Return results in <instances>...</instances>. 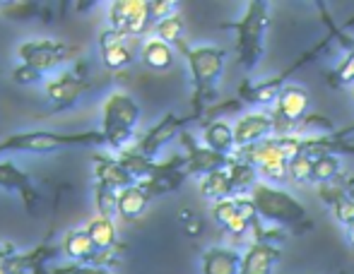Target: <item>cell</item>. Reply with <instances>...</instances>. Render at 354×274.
<instances>
[{
	"label": "cell",
	"instance_id": "7a4b0ae2",
	"mask_svg": "<svg viewBox=\"0 0 354 274\" xmlns=\"http://www.w3.org/2000/svg\"><path fill=\"white\" fill-rule=\"evenodd\" d=\"M268 19H270V5L266 0H248L241 17L222 24V29H232L236 34V61L246 72H253L266 53Z\"/></svg>",
	"mask_w": 354,
	"mask_h": 274
},
{
	"label": "cell",
	"instance_id": "1f68e13d",
	"mask_svg": "<svg viewBox=\"0 0 354 274\" xmlns=\"http://www.w3.org/2000/svg\"><path fill=\"white\" fill-rule=\"evenodd\" d=\"M330 82L335 84V87L354 84V48L345 51V58L340 61V66L335 68V72H330Z\"/></svg>",
	"mask_w": 354,
	"mask_h": 274
},
{
	"label": "cell",
	"instance_id": "74e56055",
	"mask_svg": "<svg viewBox=\"0 0 354 274\" xmlns=\"http://www.w3.org/2000/svg\"><path fill=\"white\" fill-rule=\"evenodd\" d=\"M335 135L342 137V139H347L350 135H354V123H352V126H347V128H342V130H335Z\"/></svg>",
	"mask_w": 354,
	"mask_h": 274
},
{
	"label": "cell",
	"instance_id": "277c9868",
	"mask_svg": "<svg viewBox=\"0 0 354 274\" xmlns=\"http://www.w3.org/2000/svg\"><path fill=\"white\" fill-rule=\"evenodd\" d=\"M106 144L102 130H84V133H51V130H34V133H15L0 139V154L29 152V154H48L58 149L75 147H102Z\"/></svg>",
	"mask_w": 354,
	"mask_h": 274
},
{
	"label": "cell",
	"instance_id": "f546056e",
	"mask_svg": "<svg viewBox=\"0 0 354 274\" xmlns=\"http://www.w3.org/2000/svg\"><path fill=\"white\" fill-rule=\"evenodd\" d=\"M94 200H97L99 217L113 219L118 214V190L104 186V183H94Z\"/></svg>",
	"mask_w": 354,
	"mask_h": 274
},
{
	"label": "cell",
	"instance_id": "603a6c76",
	"mask_svg": "<svg viewBox=\"0 0 354 274\" xmlns=\"http://www.w3.org/2000/svg\"><path fill=\"white\" fill-rule=\"evenodd\" d=\"M149 200H152V195L145 190L142 183H136V186L126 188V190L118 193V217L126 219V222L138 219L145 209H147Z\"/></svg>",
	"mask_w": 354,
	"mask_h": 274
},
{
	"label": "cell",
	"instance_id": "4dcf8cb0",
	"mask_svg": "<svg viewBox=\"0 0 354 274\" xmlns=\"http://www.w3.org/2000/svg\"><path fill=\"white\" fill-rule=\"evenodd\" d=\"M313 154H297V157L289 162V181L294 183H308L313 181Z\"/></svg>",
	"mask_w": 354,
	"mask_h": 274
},
{
	"label": "cell",
	"instance_id": "2e32d148",
	"mask_svg": "<svg viewBox=\"0 0 354 274\" xmlns=\"http://www.w3.org/2000/svg\"><path fill=\"white\" fill-rule=\"evenodd\" d=\"M99 51H102V61L109 70H123L133 66V61H136L133 37L113 32V29H106L99 37Z\"/></svg>",
	"mask_w": 354,
	"mask_h": 274
},
{
	"label": "cell",
	"instance_id": "83f0119b",
	"mask_svg": "<svg viewBox=\"0 0 354 274\" xmlns=\"http://www.w3.org/2000/svg\"><path fill=\"white\" fill-rule=\"evenodd\" d=\"M342 171V164L337 159V154H318L313 159V181L311 183H318V186H326V183H333L337 181Z\"/></svg>",
	"mask_w": 354,
	"mask_h": 274
},
{
	"label": "cell",
	"instance_id": "ffe728a7",
	"mask_svg": "<svg viewBox=\"0 0 354 274\" xmlns=\"http://www.w3.org/2000/svg\"><path fill=\"white\" fill-rule=\"evenodd\" d=\"M203 274H241V253L214 246L203 253Z\"/></svg>",
	"mask_w": 354,
	"mask_h": 274
},
{
	"label": "cell",
	"instance_id": "5b68a950",
	"mask_svg": "<svg viewBox=\"0 0 354 274\" xmlns=\"http://www.w3.org/2000/svg\"><path fill=\"white\" fill-rule=\"evenodd\" d=\"M138 121H140V106L136 99L126 92H113L104 101L102 113V133L106 139V147L123 152L126 144L133 139Z\"/></svg>",
	"mask_w": 354,
	"mask_h": 274
},
{
	"label": "cell",
	"instance_id": "f1b7e54d",
	"mask_svg": "<svg viewBox=\"0 0 354 274\" xmlns=\"http://www.w3.org/2000/svg\"><path fill=\"white\" fill-rule=\"evenodd\" d=\"M152 32L159 41L169 43V46H178V43L183 41V17L178 12L171 14V17H167L159 24H154Z\"/></svg>",
	"mask_w": 354,
	"mask_h": 274
},
{
	"label": "cell",
	"instance_id": "3957f363",
	"mask_svg": "<svg viewBox=\"0 0 354 274\" xmlns=\"http://www.w3.org/2000/svg\"><path fill=\"white\" fill-rule=\"evenodd\" d=\"M251 200L256 205L261 222H268L270 226H284L292 231H306L313 226L306 207L284 188L258 181L251 188Z\"/></svg>",
	"mask_w": 354,
	"mask_h": 274
},
{
	"label": "cell",
	"instance_id": "4316f807",
	"mask_svg": "<svg viewBox=\"0 0 354 274\" xmlns=\"http://www.w3.org/2000/svg\"><path fill=\"white\" fill-rule=\"evenodd\" d=\"M227 171H229V178H232L234 190H236V193H251V188L261 181V176H258V168L253 166V164L241 162V159H236V157H232Z\"/></svg>",
	"mask_w": 354,
	"mask_h": 274
},
{
	"label": "cell",
	"instance_id": "52a82bcc",
	"mask_svg": "<svg viewBox=\"0 0 354 274\" xmlns=\"http://www.w3.org/2000/svg\"><path fill=\"white\" fill-rule=\"evenodd\" d=\"M330 41H333V37L328 34V37L323 39V41L318 43V46L313 48V51L304 53V56L299 58V61H294L292 66H289L287 70H282V72H277L275 77H268V79H263V82H256V84L243 82V84H241V89H239V97H241L246 104H263V106H268V104L277 101L280 92L289 84L287 79L292 77V75L297 72V70H301L304 66H306V63L316 61V58L323 53V48H326Z\"/></svg>",
	"mask_w": 354,
	"mask_h": 274
},
{
	"label": "cell",
	"instance_id": "484cf974",
	"mask_svg": "<svg viewBox=\"0 0 354 274\" xmlns=\"http://www.w3.org/2000/svg\"><path fill=\"white\" fill-rule=\"evenodd\" d=\"M87 233L89 238L94 241L99 253L104 251H113L118 246V231H116V224L113 219H106V217H97L87 224Z\"/></svg>",
	"mask_w": 354,
	"mask_h": 274
},
{
	"label": "cell",
	"instance_id": "d6a6232c",
	"mask_svg": "<svg viewBox=\"0 0 354 274\" xmlns=\"http://www.w3.org/2000/svg\"><path fill=\"white\" fill-rule=\"evenodd\" d=\"M46 8H41L39 3H12V5H5L3 14L5 17H12V19H29V17H37V14H44Z\"/></svg>",
	"mask_w": 354,
	"mask_h": 274
},
{
	"label": "cell",
	"instance_id": "8d00e7d4",
	"mask_svg": "<svg viewBox=\"0 0 354 274\" xmlns=\"http://www.w3.org/2000/svg\"><path fill=\"white\" fill-rule=\"evenodd\" d=\"M10 255H15V246H10V243H0V262L8 260Z\"/></svg>",
	"mask_w": 354,
	"mask_h": 274
},
{
	"label": "cell",
	"instance_id": "7402d4cb",
	"mask_svg": "<svg viewBox=\"0 0 354 274\" xmlns=\"http://www.w3.org/2000/svg\"><path fill=\"white\" fill-rule=\"evenodd\" d=\"M63 253H66L68 257H73L75 262H87V265H92V260L99 257V251L92 238H89L87 228L68 231L66 241H63Z\"/></svg>",
	"mask_w": 354,
	"mask_h": 274
},
{
	"label": "cell",
	"instance_id": "e0dca14e",
	"mask_svg": "<svg viewBox=\"0 0 354 274\" xmlns=\"http://www.w3.org/2000/svg\"><path fill=\"white\" fill-rule=\"evenodd\" d=\"M0 188L8 193H17V195L22 197V202L29 214L37 212L39 190L34 188L32 178H29L19 166H15L12 162H0Z\"/></svg>",
	"mask_w": 354,
	"mask_h": 274
},
{
	"label": "cell",
	"instance_id": "4fadbf2b",
	"mask_svg": "<svg viewBox=\"0 0 354 274\" xmlns=\"http://www.w3.org/2000/svg\"><path fill=\"white\" fill-rule=\"evenodd\" d=\"M198 121L196 116H176V113H167L162 121L157 123L154 128H149L147 133L142 135V139L138 142V152L147 159H154L159 154V149L164 147L167 142H171L174 137H178L183 130H186L188 123Z\"/></svg>",
	"mask_w": 354,
	"mask_h": 274
},
{
	"label": "cell",
	"instance_id": "5bb4252c",
	"mask_svg": "<svg viewBox=\"0 0 354 274\" xmlns=\"http://www.w3.org/2000/svg\"><path fill=\"white\" fill-rule=\"evenodd\" d=\"M183 149H186V173L188 176H207V173L217 171V168H227L232 157H224V154L212 152L210 147L205 144H198L196 137L191 135L188 130H183L181 135Z\"/></svg>",
	"mask_w": 354,
	"mask_h": 274
},
{
	"label": "cell",
	"instance_id": "ba28073f",
	"mask_svg": "<svg viewBox=\"0 0 354 274\" xmlns=\"http://www.w3.org/2000/svg\"><path fill=\"white\" fill-rule=\"evenodd\" d=\"M212 217L219 226L234 238H243L251 224L258 219L256 205L251 200V193H236L229 200H219L212 205Z\"/></svg>",
	"mask_w": 354,
	"mask_h": 274
},
{
	"label": "cell",
	"instance_id": "9c48e42d",
	"mask_svg": "<svg viewBox=\"0 0 354 274\" xmlns=\"http://www.w3.org/2000/svg\"><path fill=\"white\" fill-rule=\"evenodd\" d=\"M77 53L75 46H68L63 41H48V39H41V41H24L19 43L17 56L22 61V66L34 68L37 72L46 75L51 70L61 68L66 61H71Z\"/></svg>",
	"mask_w": 354,
	"mask_h": 274
},
{
	"label": "cell",
	"instance_id": "30bf717a",
	"mask_svg": "<svg viewBox=\"0 0 354 274\" xmlns=\"http://www.w3.org/2000/svg\"><path fill=\"white\" fill-rule=\"evenodd\" d=\"M109 29L126 37H142L152 29L147 0H113L109 5Z\"/></svg>",
	"mask_w": 354,
	"mask_h": 274
},
{
	"label": "cell",
	"instance_id": "6da1fadb",
	"mask_svg": "<svg viewBox=\"0 0 354 274\" xmlns=\"http://www.w3.org/2000/svg\"><path fill=\"white\" fill-rule=\"evenodd\" d=\"M178 51L183 53L193 77V116L201 121L205 116V108L210 106L217 97V82L224 72V58L227 51L217 46H186L178 43Z\"/></svg>",
	"mask_w": 354,
	"mask_h": 274
},
{
	"label": "cell",
	"instance_id": "8992f818",
	"mask_svg": "<svg viewBox=\"0 0 354 274\" xmlns=\"http://www.w3.org/2000/svg\"><path fill=\"white\" fill-rule=\"evenodd\" d=\"M234 157L241 159V162L253 164L258 168V176H261L263 183L275 186V183L289 181V159L282 152L277 137H268L263 142L253 144V147L236 149Z\"/></svg>",
	"mask_w": 354,
	"mask_h": 274
},
{
	"label": "cell",
	"instance_id": "7c38bea8",
	"mask_svg": "<svg viewBox=\"0 0 354 274\" xmlns=\"http://www.w3.org/2000/svg\"><path fill=\"white\" fill-rule=\"evenodd\" d=\"M84 66L80 63L75 70H66L58 77H51L44 87H46V97L51 99L53 108L56 111H66V108L77 106L80 97L87 89V82H84Z\"/></svg>",
	"mask_w": 354,
	"mask_h": 274
},
{
	"label": "cell",
	"instance_id": "9a60e30c",
	"mask_svg": "<svg viewBox=\"0 0 354 274\" xmlns=\"http://www.w3.org/2000/svg\"><path fill=\"white\" fill-rule=\"evenodd\" d=\"M272 133H275V121H272V113L268 111H248L234 123L236 149L253 147V144L268 139Z\"/></svg>",
	"mask_w": 354,
	"mask_h": 274
},
{
	"label": "cell",
	"instance_id": "d590c367",
	"mask_svg": "<svg viewBox=\"0 0 354 274\" xmlns=\"http://www.w3.org/2000/svg\"><path fill=\"white\" fill-rule=\"evenodd\" d=\"M12 79L17 84H34V82H41L44 75L37 72V70L29 68V66H17V68H15V72H12Z\"/></svg>",
	"mask_w": 354,
	"mask_h": 274
},
{
	"label": "cell",
	"instance_id": "e575fe53",
	"mask_svg": "<svg viewBox=\"0 0 354 274\" xmlns=\"http://www.w3.org/2000/svg\"><path fill=\"white\" fill-rule=\"evenodd\" d=\"M48 274H113L102 265H87V262H73V265H61L48 270Z\"/></svg>",
	"mask_w": 354,
	"mask_h": 274
},
{
	"label": "cell",
	"instance_id": "836d02e7",
	"mask_svg": "<svg viewBox=\"0 0 354 274\" xmlns=\"http://www.w3.org/2000/svg\"><path fill=\"white\" fill-rule=\"evenodd\" d=\"M147 3H149V22H152V29L162 19L176 14V3L174 0H147Z\"/></svg>",
	"mask_w": 354,
	"mask_h": 274
},
{
	"label": "cell",
	"instance_id": "d4e9b609",
	"mask_svg": "<svg viewBox=\"0 0 354 274\" xmlns=\"http://www.w3.org/2000/svg\"><path fill=\"white\" fill-rule=\"evenodd\" d=\"M140 58H142V63L149 70H169L174 66L171 46H169V43H164V41H159L157 37L147 39V41L142 43Z\"/></svg>",
	"mask_w": 354,
	"mask_h": 274
},
{
	"label": "cell",
	"instance_id": "cb8c5ba5",
	"mask_svg": "<svg viewBox=\"0 0 354 274\" xmlns=\"http://www.w3.org/2000/svg\"><path fill=\"white\" fill-rule=\"evenodd\" d=\"M201 195L207 197V200H214V202L229 200V197L236 195L227 168H217V171H212L201 178Z\"/></svg>",
	"mask_w": 354,
	"mask_h": 274
},
{
	"label": "cell",
	"instance_id": "f35d334b",
	"mask_svg": "<svg viewBox=\"0 0 354 274\" xmlns=\"http://www.w3.org/2000/svg\"><path fill=\"white\" fill-rule=\"evenodd\" d=\"M350 243H352V251H354V224L350 226Z\"/></svg>",
	"mask_w": 354,
	"mask_h": 274
},
{
	"label": "cell",
	"instance_id": "8fae6325",
	"mask_svg": "<svg viewBox=\"0 0 354 274\" xmlns=\"http://www.w3.org/2000/svg\"><path fill=\"white\" fill-rule=\"evenodd\" d=\"M306 111H308V92L301 84L289 82L280 92V97H277L275 113H272L277 135H292L299 123L306 118Z\"/></svg>",
	"mask_w": 354,
	"mask_h": 274
},
{
	"label": "cell",
	"instance_id": "d6986e66",
	"mask_svg": "<svg viewBox=\"0 0 354 274\" xmlns=\"http://www.w3.org/2000/svg\"><path fill=\"white\" fill-rule=\"evenodd\" d=\"M92 162H94V178H97V183H104V186L113 188V190H118V193L138 183L136 176H133L118 159L104 157V154H94Z\"/></svg>",
	"mask_w": 354,
	"mask_h": 274
},
{
	"label": "cell",
	"instance_id": "ac0fdd59",
	"mask_svg": "<svg viewBox=\"0 0 354 274\" xmlns=\"http://www.w3.org/2000/svg\"><path fill=\"white\" fill-rule=\"evenodd\" d=\"M280 255V248L270 241L248 243V248L241 253V274H272Z\"/></svg>",
	"mask_w": 354,
	"mask_h": 274
},
{
	"label": "cell",
	"instance_id": "44dd1931",
	"mask_svg": "<svg viewBox=\"0 0 354 274\" xmlns=\"http://www.w3.org/2000/svg\"><path fill=\"white\" fill-rule=\"evenodd\" d=\"M203 144L210 147L212 152L224 154V157H234L236 152V139H234V126L222 118L207 121L203 128Z\"/></svg>",
	"mask_w": 354,
	"mask_h": 274
}]
</instances>
